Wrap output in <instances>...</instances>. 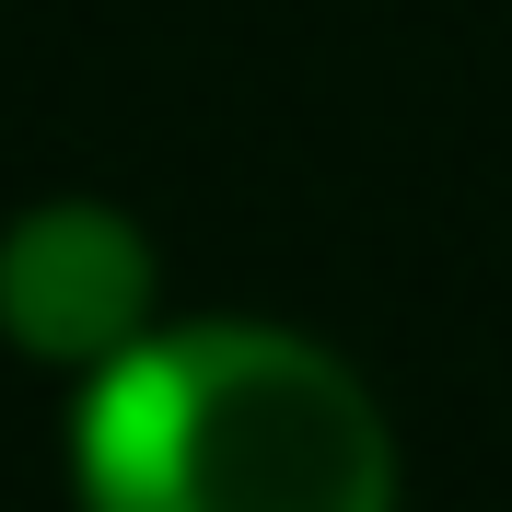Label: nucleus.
<instances>
[{
  "instance_id": "1",
  "label": "nucleus",
  "mask_w": 512,
  "mask_h": 512,
  "mask_svg": "<svg viewBox=\"0 0 512 512\" xmlns=\"http://www.w3.org/2000/svg\"><path fill=\"white\" fill-rule=\"evenodd\" d=\"M82 512H396V443L350 361L280 326H140L94 361Z\"/></svg>"
},
{
  "instance_id": "2",
  "label": "nucleus",
  "mask_w": 512,
  "mask_h": 512,
  "mask_svg": "<svg viewBox=\"0 0 512 512\" xmlns=\"http://www.w3.org/2000/svg\"><path fill=\"white\" fill-rule=\"evenodd\" d=\"M152 326V233L105 198H47L0 233V338L94 373Z\"/></svg>"
}]
</instances>
